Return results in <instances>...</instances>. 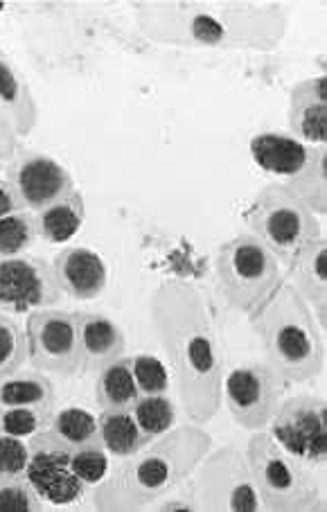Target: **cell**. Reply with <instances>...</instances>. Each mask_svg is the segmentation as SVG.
Instances as JSON below:
<instances>
[{
    "mask_svg": "<svg viewBox=\"0 0 327 512\" xmlns=\"http://www.w3.org/2000/svg\"><path fill=\"white\" fill-rule=\"evenodd\" d=\"M325 172H327V149L314 147L312 156L305 163L303 170L282 183L285 188L294 194V197L307 206L318 217L327 210V185H325Z\"/></svg>",
    "mask_w": 327,
    "mask_h": 512,
    "instance_id": "obj_24",
    "label": "cell"
},
{
    "mask_svg": "<svg viewBox=\"0 0 327 512\" xmlns=\"http://www.w3.org/2000/svg\"><path fill=\"white\" fill-rule=\"evenodd\" d=\"M70 470L86 488L104 481L106 472H109V456H106L102 440L97 438L93 443L75 447L73 456H70Z\"/></svg>",
    "mask_w": 327,
    "mask_h": 512,
    "instance_id": "obj_30",
    "label": "cell"
},
{
    "mask_svg": "<svg viewBox=\"0 0 327 512\" xmlns=\"http://www.w3.org/2000/svg\"><path fill=\"white\" fill-rule=\"evenodd\" d=\"M64 298L52 264L30 255L0 260V312L30 314Z\"/></svg>",
    "mask_w": 327,
    "mask_h": 512,
    "instance_id": "obj_12",
    "label": "cell"
},
{
    "mask_svg": "<svg viewBox=\"0 0 327 512\" xmlns=\"http://www.w3.org/2000/svg\"><path fill=\"white\" fill-rule=\"evenodd\" d=\"M28 361V337L12 316L0 312V377L16 373Z\"/></svg>",
    "mask_w": 327,
    "mask_h": 512,
    "instance_id": "obj_29",
    "label": "cell"
},
{
    "mask_svg": "<svg viewBox=\"0 0 327 512\" xmlns=\"http://www.w3.org/2000/svg\"><path fill=\"white\" fill-rule=\"evenodd\" d=\"M249 319L267 364L287 384L307 382L321 373L325 364L323 328L289 282H282L276 294Z\"/></svg>",
    "mask_w": 327,
    "mask_h": 512,
    "instance_id": "obj_1",
    "label": "cell"
},
{
    "mask_svg": "<svg viewBox=\"0 0 327 512\" xmlns=\"http://www.w3.org/2000/svg\"><path fill=\"white\" fill-rule=\"evenodd\" d=\"M30 463L25 479L39 497L55 506L77 503L86 494V485L70 470L73 447L64 443L52 429H43L28 438Z\"/></svg>",
    "mask_w": 327,
    "mask_h": 512,
    "instance_id": "obj_10",
    "label": "cell"
},
{
    "mask_svg": "<svg viewBox=\"0 0 327 512\" xmlns=\"http://www.w3.org/2000/svg\"><path fill=\"white\" fill-rule=\"evenodd\" d=\"M217 285L228 305L253 316L285 282L276 255L251 233L224 242L215 260Z\"/></svg>",
    "mask_w": 327,
    "mask_h": 512,
    "instance_id": "obj_4",
    "label": "cell"
},
{
    "mask_svg": "<svg viewBox=\"0 0 327 512\" xmlns=\"http://www.w3.org/2000/svg\"><path fill=\"white\" fill-rule=\"evenodd\" d=\"M19 149V134H16L12 118L0 107V161H10Z\"/></svg>",
    "mask_w": 327,
    "mask_h": 512,
    "instance_id": "obj_33",
    "label": "cell"
},
{
    "mask_svg": "<svg viewBox=\"0 0 327 512\" xmlns=\"http://www.w3.org/2000/svg\"><path fill=\"white\" fill-rule=\"evenodd\" d=\"M3 12H5V3H0V16H3Z\"/></svg>",
    "mask_w": 327,
    "mask_h": 512,
    "instance_id": "obj_35",
    "label": "cell"
},
{
    "mask_svg": "<svg viewBox=\"0 0 327 512\" xmlns=\"http://www.w3.org/2000/svg\"><path fill=\"white\" fill-rule=\"evenodd\" d=\"M30 449L23 438L0 434V481L23 479L28 472Z\"/></svg>",
    "mask_w": 327,
    "mask_h": 512,
    "instance_id": "obj_32",
    "label": "cell"
},
{
    "mask_svg": "<svg viewBox=\"0 0 327 512\" xmlns=\"http://www.w3.org/2000/svg\"><path fill=\"white\" fill-rule=\"evenodd\" d=\"M287 382L269 364H246L226 377V404L237 425L262 431L285 400Z\"/></svg>",
    "mask_w": 327,
    "mask_h": 512,
    "instance_id": "obj_9",
    "label": "cell"
},
{
    "mask_svg": "<svg viewBox=\"0 0 327 512\" xmlns=\"http://www.w3.org/2000/svg\"><path fill=\"white\" fill-rule=\"evenodd\" d=\"M271 436L296 461L321 470L327 461V409L318 395L282 400L271 420Z\"/></svg>",
    "mask_w": 327,
    "mask_h": 512,
    "instance_id": "obj_7",
    "label": "cell"
},
{
    "mask_svg": "<svg viewBox=\"0 0 327 512\" xmlns=\"http://www.w3.org/2000/svg\"><path fill=\"white\" fill-rule=\"evenodd\" d=\"M314 147H307L296 138L278 136V134H262L251 140V154L264 172L291 176L303 170L305 163L312 156Z\"/></svg>",
    "mask_w": 327,
    "mask_h": 512,
    "instance_id": "obj_19",
    "label": "cell"
},
{
    "mask_svg": "<svg viewBox=\"0 0 327 512\" xmlns=\"http://www.w3.org/2000/svg\"><path fill=\"white\" fill-rule=\"evenodd\" d=\"M21 210H25V208H23L21 199L16 197L12 185L7 181H0V217L21 213Z\"/></svg>",
    "mask_w": 327,
    "mask_h": 512,
    "instance_id": "obj_34",
    "label": "cell"
},
{
    "mask_svg": "<svg viewBox=\"0 0 327 512\" xmlns=\"http://www.w3.org/2000/svg\"><path fill=\"white\" fill-rule=\"evenodd\" d=\"M246 226L251 235L289 267L309 244L323 240L318 217L303 206L285 185H267L246 208Z\"/></svg>",
    "mask_w": 327,
    "mask_h": 512,
    "instance_id": "obj_5",
    "label": "cell"
},
{
    "mask_svg": "<svg viewBox=\"0 0 327 512\" xmlns=\"http://www.w3.org/2000/svg\"><path fill=\"white\" fill-rule=\"evenodd\" d=\"M52 269H55L61 291L75 300L97 298L109 282V271H106L100 253L84 249V246H70L61 251Z\"/></svg>",
    "mask_w": 327,
    "mask_h": 512,
    "instance_id": "obj_15",
    "label": "cell"
},
{
    "mask_svg": "<svg viewBox=\"0 0 327 512\" xmlns=\"http://www.w3.org/2000/svg\"><path fill=\"white\" fill-rule=\"evenodd\" d=\"M0 107L12 118L19 138L28 136L37 127V100H34L30 86L19 73V68L12 64V59L3 50H0Z\"/></svg>",
    "mask_w": 327,
    "mask_h": 512,
    "instance_id": "obj_18",
    "label": "cell"
},
{
    "mask_svg": "<svg viewBox=\"0 0 327 512\" xmlns=\"http://www.w3.org/2000/svg\"><path fill=\"white\" fill-rule=\"evenodd\" d=\"M50 429L73 449L100 438L97 418L86 409H79V406H68V409L57 411L50 420Z\"/></svg>",
    "mask_w": 327,
    "mask_h": 512,
    "instance_id": "obj_28",
    "label": "cell"
},
{
    "mask_svg": "<svg viewBox=\"0 0 327 512\" xmlns=\"http://www.w3.org/2000/svg\"><path fill=\"white\" fill-rule=\"evenodd\" d=\"M7 183L14 188L23 208L34 215L77 190L73 174L64 165L32 149H16L7 165Z\"/></svg>",
    "mask_w": 327,
    "mask_h": 512,
    "instance_id": "obj_13",
    "label": "cell"
},
{
    "mask_svg": "<svg viewBox=\"0 0 327 512\" xmlns=\"http://www.w3.org/2000/svg\"><path fill=\"white\" fill-rule=\"evenodd\" d=\"M86 217V203L79 190H73L52 206L37 213V231L41 240L50 244H64L79 233Z\"/></svg>",
    "mask_w": 327,
    "mask_h": 512,
    "instance_id": "obj_22",
    "label": "cell"
},
{
    "mask_svg": "<svg viewBox=\"0 0 327 512\" xmlns=\"http://www.w3.org/2000/svg\"><path fill=\"white\" fill-rule=\"evenodd\" d=\"M244 458L262 508L325 510V497L312 467L287 454L271 434L258 431L246 445Z\"/></svg>",
    "mask_w": 327,
    "mask_h": 512,
    "instance_id": "obj_3",
    "label": "cell"
},
{
    "mask_svg": "<svg viewBox=\"0 0 327 512\" xmlns=\"http://www.w3.org/2000/svg\"><path fill=\"white\" fill-rule=\"evenodd\" d=\"M289 285L305 298L316 321L325 328L327 319V246L325 240L309 244L298 258L289 264Z\"/></svg>",
    "mask_w": 327,
    "mask_h": 512,
    "instance_id": "obj_16",
    "label": "cell"
},
{
    "mask_svg": "<svg viewBox=\"0 0 327 512\" xmlns=\"http://www.w3.org/2000/svg\"><path fill=\"white\" fill-rule=\"evenodd\" d=\"M52 416H55L52 404L0 409V434H7L14 438H30L43 429H50Z\"/></svg>",
    "mask_w": 327,
    "mask_h": 512,
    "instance_id": "obj_27",
    "label": "cell"
},
{
    "mask_svg": "<svg viewBox=\"0 0 327 512\" xmlns=\"http://www.w3.org/2000/svg\"><path fill=\"white\" fill-rule=\"evenodd\" d=\"M79 323V352H82V370H102L125 352V334L109 316L82 312Z\"/></svg>",
    "mask_w": 327,
    "mask_h": 512,
    "instance_id": "obj_17",
    "label": "cell"
},
{
    "mask_svg": "<svg viewBox=\"0 0 327 512\" xmlns=\"http://www.w3.org/2000/svg\"><path fill=\"white\" fill-rule=\"evenodd\" d=\"M37 240V215L30 213V210L0 217V260L23 255Z\"/></svg>",
    "mask_w": 327,
    "mask_h": 512,
    "instance_id": "obj_26",
    "label": "cell"
},
{
    "mask_svg": "<svg viewBox=\"0 0 327 512\" xmlns=\"http://www.w3.org/2000/svg\"><path fill=\"white\" fill-rule=\"evenodd\" d=\"M43 510V499L32 488L30 481L10 479L0 481V512H34Z\"/></svg>",
    "mask_w": 327,
    "mask_h": 512,
    "instance_id": "obj_31",
    "label": "cell"
},
{
    "mask_svg": "<svg viewBox=\"0 0 327 512\" xmlns=\"http://www.w3.org/2000/svg\"><path fill=\"white\" fill-rule=\"evenodd\" d=\"M140 386L134 373V359H116L100 370L95 384V400L102 411L131 409L140 397Z\"/></svg>",
    "mask_w": 327,
    "mask_h": 512,
    "instance_id": "obj_21",
    "label": "cell"
},
{
    "mask_svg": "<svg viewBox=\"0 0 327 512\" xmlns=\"http://www.w3.org/2000/svg\"><path fill=\"white\" fill-rule=\"evenodd\" d=\"M287 122L291 136L307 147H325L327 140V79L309 77L289 93Z\"/></svg>",
    "mask_w": 327,
    "mask_h": 512,
    "instance_id": "obj_14",
    "label": "cell"
},
{
    "mask_svg": "<svg viewBox=\"0 0 327 512\" xmlns=\"http://www.w3.org/2000/svg\"><path fill=\"white\" fill-rule=\"evenodd\" d=\"M197 492L201 508L217 510H260L262 503L255 490L246 458L235 449L224 447L210 456L197 474Z\"/></svg>",
    "mask_w": 327,
    "mask_h": 512,
    "instance_id": "obj_11",
    "label": "cell"
},
{
    "mask_svg": "<svg viewBox=\"0 0 327 512\" xmlns=\"http://www.w3.org/2000/svg\"><path fill=\"white\" fill-rule=\"evenodd\" d=\"M55 402V384L41 370H16L0 377V409Z\"/></svg>",
    "mask_w": 327,
    "mask_h": 512,
    "instance_id": "obj_23",
    "label": "cell"
},
{
    "mask_svg": "<svg viewBox=\"0 0 327 512\" xmlns=\"http://www.w3.org/2000/svg\"><path fill=\"white\" fill-rule=\"evenodd\" d=\"M131 416H134L140 431L149 438H161L172 429L176 411L170 397L163 393H140L138 400L131 404Z\"/></svg>",
    "mask_w": 327,
    "mask_h": 512,
    "instance_id": "obj_25",
    "label": "cell"
},
{
    "mask_svg": "<svg viewBox=\"0 0 327 512\" xmlns=\"http://www.w3.org/2000/svg\"><path fill=\"white\" fill-rule=\"evenodd\" d=\"M170 43L222 50H271L285 34V12L271 5H181L163 10Z\"/></svg>",
    "mask_w": 327,
    "mask_h": 512,
    "instance_id": "obj_2",
    "label": "cell"
},
{
    "mask_svg": "<svg viewBox=\"0 0 327 512\" xmlns=\"http://www.w3.org/2000/svg\"><path fill=\"white\" fill-rule=\"evenodd\" d=\"M97 431H100V440L106 454L118 458V461H125V458L140 454L149 443H152V440L140 431L129 409L102 411V416L97 418Z\"/></svg>",
    "mask_w": 327,
    "mask_h": 512,
    "instance_id": "obj_20",
    "label": "cell"
},
{
    "mask_svg": "<svg viewBox=\"0 0 327 512\" xmlns=\"http://www.w3.org/2000/svg\"><path fill=\"white\" fill-rule=\"evenodd\" d=\"M25 337H28V359L41 373L73 377L82 370L77 314L55 307L30 312Z\"/></svg>",
    "mask_w": 327,
    "mask_h": 512,
    "instance_id": "obj_8",
    "label": "cell"
},
{
    "mask_svg": "<svg viewBox=\"0 0 327 512\" xmlns=\"http://www.w3.org/2000/svg\"><path fill=\"white\" fill-rule=\"evenodd\" d=\"M208 449L210 436L203 431L192 427L174 431L143 456H131L134 461L122 467L120 474L111 481V488L125 485V490L138 497L136 506L154 501L167 490H172L176 483L188 479Z\"/></svg>",
    "mask_w": 327,
    "mask_h": 512,
    "instance_id": "obj_6",
    "label": "cell"
}]
</instances>
